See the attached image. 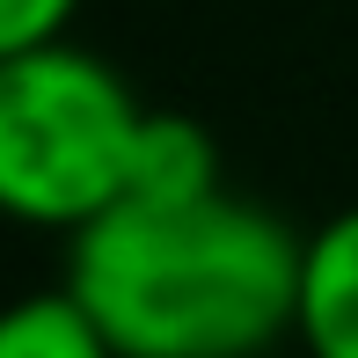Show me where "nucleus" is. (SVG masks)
<instances>
[{
	"instance_id": "nucleus-1",
	"label": "nucleus",
	"mask_w": 358,
	"mask_h": 358,
	"mask_svg": "<svg viewBox=\"0 0 358 358\" xmlns=\"http://www.w3.org/2000/svg\"><path fill=\"white\" fill-rule=\"evenodd\" d=\"M300 249L249 198H117L73 227L66 292L117 358H264L300 322Z\"/></svg>"
},
{
	"instance_id": "nucleus-2",
	"label": "nucleus",
	"mask_w": 358,
	"mask_h": 358,
	"mask_svg": "<svg viewBox=\"0 0 358 358\" xmlns=\"http://www.w3.org/2000/svg\"><path fill=\"white\" fill-rule=\"evenodd\" d=\"M146 110L117 66L52 37L0 59V213L22 227H88L124 198Z\"/></svg>"
},
{
	"instance_id": "nucleus-3",
	"label": "nucleus",
	"mask_w": 358,
	"mask_h": 358,
	"mask_svg": "<svg viewBox=\"0 0 358 358\" xmlns=\"http://www.w3.org/2000/svg\"><path fill=\"white\" fill-rule=\"evenodd\" d=\"M292 336L307 344V358H358V205L307 234Z\"/></svg>"
},
{
	"instance_id": "nucleus-4",
	"label": "nucleus",
	"mask_w": 358,
	"mask_h": 358,
	"mask_svg": "<svg viewBox=\"0 0 358 358\" xmlns=\"http://www.w3.org/2000/svg\"><path fill=\"white\" fill-rule=\"evenodd\" d=\"M220 190V146L198 117H176V110H146L139 139H132V176H124V198H205Z\"/></svg>"
},
{
	"instance_id": "nucleus-5",
	"label": "nucleus",
	"mask_w": 358,
	"mask_h": 358,
	"mask_svg": "<svg viewBox=\"0 0 358 358\" xmlns=\"http://www.w3.org/2000/svg\"><path fill=\"white\" fill-rule=\"evenodd\" d=\"M0 358H117V344L59 285V292H29V300L0 307Z\"/></svg>"
},
{
	"instance_id": "nucleus-6",
	"label": "nucleus",
	"mask_w": 358,
	"mask_h": 358,
	"mask_svg": "<svg viewBox=\"0 0 358 358\" xmlns=\"http://www.w3.org/2000/svg\"><path fill=\"white\" fill-rule=\"evenodd\" d=\"M73 8H80V0H0V59L37 52V44L66 37Z\"/></svg>"
}]
</instances>
